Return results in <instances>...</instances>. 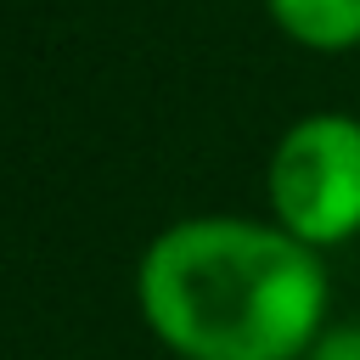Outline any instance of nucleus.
Here are the masks:
<instances>
[{
	"mask_svg": "<svg viewBox=\"0 0 360 360\" xmlns=\"http://www.w3.org/2000/svg\"><path fill=\"white\" fill-rule=\"evenodd\" d=\"M304 360H360V321H349V326H326V332L309 343Z\"/></svg>",
	"mask_w": 360,
	"mask_h": 360,
	"instance_id": "obj_4",
	"label": "nucleus"
},
{
	"mask_svg": "<svg viewBox=\"0 0 360 360\" xmlns=\"http://www.w3.org/2000/svg\"><path fill=\"white\" fill-rule=\"evenodd\" d=\"M270 219L315 253L360 236V118L304 112L281 129L264 169Z\"/></svg>",
	"mask_w": 360,
	"mask_h": 360,
	"instance_id": "obj_2",
	"label": "nucleus"
},
{
	"mask_svg": "<svg viewBox=\"0 0 360 360\" xmlns=\"http://www.w3.org/2000/svg\"><path fill=\"white\" fill-rule=\"evenodd\" d=\"M264 17L315 56H343L360 45V0H264Z\"/></svg>",
	"mask_w": 360,
	"mask_h": 360,
	"instance_id": "obj_3",
	"label": "nucleus"
},
{
	"mask_svg": "<svg viewBox=\"0 0 360 360\" xmlns=\"http://www.w3.org/2000/svg\"><path fill=\"white\" fill-rule=\"evenodd\" d=\"M326 270L276 219L191 214L135 264V304L180 360H304L326 332Z\"/></svg>",
	"mask_w": 360,
	"mask_h": 360,
	"instance_id": "obj_1",
	"label": "nucleus"
}]
</instances>
